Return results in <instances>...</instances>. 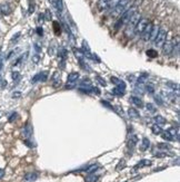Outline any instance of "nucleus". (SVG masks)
<instances>
[{
    "mask_svg": "<svg viewBox=\"0 0 180 182\" xmlns=\"http://www.w3.org/2000/svg\"><path fill=\"white\" fill-rule=\"evenodd\" d=\"M25 179L27 181H36L38 179V174L37 173H27V174L25 175Z\"/></svg>",
    "mask_w": 180,
    "mask_h": 182,
    "instance_id": "nucleus-25",
    "label": "nucleus"
},
{
    "mask_svg": "<svg viewBox=\"0 0 180 182\" xmlns=\"http://www.w3.org/2000/svg\"><path fill=\"white\" fill-rule=\"evenodd\" d=\"M47 77H48V73L47 72L39 73V74H37V75L34 76V78L31 79V82L37 83V82H39V81H42V82H44V81H47Z\"/></svg>",
    "mask_w": 180,
    "mask_h": 182,
    "instance_id": "nucleus-11",
    "label": "nucleus"
},
{
    "mask_svg": "<svg viewBox=\"0 0 180 182\" xmlns=\"http://www.w3.org/2000/svg\"><path fill=\"white\" fill-rule=\"evenodd\" d=\"M0 11L2 15H10L11 14V7L9 4H4V5H0Z\"/></svg>",
    "mask_w": 180,
    "mask_h": 182,
    "instance_id": "nucleus-12",
    "label": "nucleus"
},
{
    "mask_svg": "<svg viewBox=\"0 0 180 182\" xmlns=\"http://www.w3.org/2000/svg\"><path fill=\"white\" fill-rule=\"evenodd\" d=\"M79 78V73H70L68 75V78H67V83H75L77 82Z\"/></svg>",
    "mask_w": 180,
    "mask_h": 182,
    "instance_id": "nucleus-16",
    "label": "nucleus"
},
{
    "mask_svg": "<svg viewBox=\"0 0 180 182\" xmlns=\"http://www.w3.org/2000/svg\"><path fill=\"white\" fill-rule=\"evenodd\" d=\"M110 82H111L112 84H115L117 87L126 89V84H125V82L121 81L120 78H118V77H116V76H111V77H110Z\"/></svg>",
    "mask_w": 180,
    "mask_h": 182,
    "instance_id": "nucleus-9",
    "label": "nucleus"
},
{
    "mask_svg": "<svg viewBox=\"0 0 180 182\" xmlns=\"http://www.w3.org/2000/svg\"><path fill=\"white\" fill-rule=\"evenodd\" d=\"M20 96H21L20 92H15V93L12 94V97H14V98H19Z\"/></svg>",
    "mask_w": 180,
    "mask_h": 182,
    "instance_id": "nucleus-40",
    "label": "nucleus"
},
{
    "mask_svg": "<svg viewBox=\"0 0 180 182\" xmlns=\"http://www.w3.org/2000/svg\"><path fill=\"white\" fill-rule=\"evenodd\" d=\"M125 91H126V89L120 88V87H117V86H116L115 88L112 89V94H115L117 96H123V95H125Z\"/></svg>",
    "mask_w": 180,
    "mask_h": 182,
    "instance_id": "nucleus-20",
    "label": "nucleus"
},
{
    "mask_svg": "<svg viewBox=\"0 0 180 182\" xmlns=\"http://www.w3.org/2000/svg\"><path fill=\"white\" fill-rule=\"evenodd\" d=\"M39 60H40V57H39V55H34V56H32V62H34V64H38V63H39Z\"/></svg>",
    "mask_w": 180,
    "mask_h": 182,
    "instance_id": "nucleus-38",
    "label": "nucleus"
},
{
    "mask_svg": "<svg viewBox=\"0 0 180 182\" xmlns=\"http://www.w3.org/2000/svg\"><path fill=\"white\" fill-rule=\"evenodd\" d=\"M151 164V161L149 160H141L139 163H137L135 165V169H140V168H143V167H148V165Z\"/></svg>",
    "mask_w": 180,
    "mask_h": 182,
    "instance_id": "nucleus-19",
    "label": "nucleus"
},
{
    "mask_svg": "<svg viewBox=\"0 0 180 182\" xmlns=\"http://www.w3.org/2000/svg\"><path fill=\"white\" fill-rule=\"evenodd\" d=\"M149 146H150L149 139L143 138L142 139V143H141V150H142V151H146V150H148V148H149Z\"/></svg>",
    "mask_w": 180,
    "mask_h": 182,
    "instance_id": "nucleus-22",
    "label": "nucleus"
},
{
    "mask_svg": "<svg viewBox=\"0 0 180 182\" xmlns=\"http://www.w3.org/2000/svg\"><path fill=\"white\" fill-rule=\"evenodd\" d=\"M11 76H12V79H14V81H18V79L20 78V73L12 72L11 73Z\"/></svg>",
    "mask_w": 180,
    "mask_h": 182,
    "instance_id": "nucleus-36",
    "label": "nucleus"
},
{
    "mask_svg": "<svg viewBox=\"0 0 180 182\" xmlns=\"http://www.w3.org/2000/svg\"><path fill=\"white\" fill-rule=\"evenodd\" d=\"M136 11H137V7H135V6H133L130 9H127L126 11H123V14L119 16V19H118V21H117V24H116V26H115L116 30H118V29H120L123 26H125V25L129 21L130 17H131Z\"/></svg>",
    "mask_w": 180,
    "mask_h": 182,
    "instance_id": "nucleus-2",
    "label": "nucleus"
},
{
    "mask_svg": "<svg viewBox=\"0 0 180 182\" xmlns=\"http://www.w3.org/2000/svg\"><path fill=\"white\" fill-rule=\"evenodd\" d=\"M56 8L58 9V11L62 10V0H56Z\"/></svg>",
    "mask_w": 180,
    "mask_h": 182,
    "instance_id": "nucleus-35",
    "label": "nucleus"
},
{
    "mask_svg": "<svg viewBox=\"0 0 180 182\" xmlns=\"http://www.w3.org/2000/svg\"><path fill=\"white\" fill-rule=\"evenodd\" d=\"M2 67H4V59H2V57L0 56V72L2 70Z\"/></svg>",
    "mask_w": 180,
    "mask_h": 182,
    "instance_id": "nucleus-41",
    "label": "nucleus"
},
{
    "mask_svg": "<svg viewBox=\"0 0 180 182\" xmlns=\"http://www.w3.org/2000/svg\"><path fill=\"white\" fill-rule=\"evenodd\" d=\"M0 15H1V11H0Z\"/></svg>",
    "mask_w": 180,
    "mask_h": 182,
    "instance_id": "nucleus-45",
    "label": "nucleus"
},
{
    "mask_svg": "<svg viewBox=\"0 0 180 182\" xmlns=\"http://www.w3.org/2000/svg\"><path fill=\"white\" fill-rule=\"evenodd\" d=\"M155 100H156V102L159 104V105H163V102H162V100H161V97H160L159 95H156V96H155Z\"/></svg>",
    "mask_w": 180,
    "mask_h": 182,
    "instance_id": "nucleus-37",
    "label": "nucleus"
},
{
    "mask_svg": "<svg viewBox=\"0 0 180 182\" xmlns=\"http://www.w3.org/2000/svg\"><path fill=\"white\" fill-rule=\"evenodd\" d=\"M130 4H131V0H118L116 6L112 8L111 16L112 17H119L123 11L127 10V8L129 7Z\"/></svg>",
    "mask_w": 180,
    "mask_h": 182,
    "instance_id": "nucleus-3",
    "label": "nucleus"
},
{
    "mask_svg": "<svg viewBox=\"0 0 180 182\" xmlns=\"http://www.w3.org/2000/svg\"><path fill=\"white\" fill-rule=\"evenodd\" d=\"M151 131H152L153 134H161L162 133V129H161V126L158 125V124L152 125V126H151Z\"/></svg>",
    "mask_w": 180,
    "mask_h": 182,
    "instance_id": "nucleus-26",
    "label": "nucleus"
},
{
    "mask_svg": "<svg viewBox=\"0 0 180 182\" xmlns=\"http://www.w3.org/2000/svg\"><path fill=\"white\" fill-rule=\"evenodd\" d=\"M98 168H99L98 164H91V165H89L88 168H86L85 171L87 172V173H92V172H95Z\"/></svg>",
    "mask_w": 180,
    "mask_h": 182,
    "instance_id": "nucleus-27",
    "label": "nucleus"
},
{
    "mask_svg": "<svg viewBox=\"0 0 180 182\" xmlns=\"http://www.w3.org/2000/svg\"><path fill=\"white\" fill-rule=\"evenodd\" d=\"M74 53H75L76 57L78 58V60H80V59H83V57H85V56H83V53H82L80 49H76L75 48V49H74Z\"/></svg>",
    "mask_w": 180,
    "mask_h": 182,
    "instance_id": "nucleus-28",
    "label": "nucleus"
},
{
    "mask_svg": "<svg viewBox=\"0 0 180 182\" xmlns=\"http://www.w3.org/2000/svg\"><path fill=\"white\" fill-rule=\"evenodd\" d=\"M153 120H155V122H156L158 125H162V124H166V118L163 116H161V115H156V116L153 117Z\"/></svg>",
    "mask_w": 180,
    "mask_h": 182,
    "instance_id": "nucleus-21",
    "label": "nucleus"
},
{
    "mask_svg": "<svg viewBox=\"0 0 180 182\" xmlns=\"http://www.w3.org/2000/svg\"><path fill=\"white\" fill-rule=\"evenodd\" d=\"M162 50L165 55H170L173 53V43L172 41H167L162 45Z\"/></svg>",
    "mask_w": 180,
    "mask_h": 182,
    "instance_id": "nucleus-7",
    "label": "nucleus"
},
{
    "mask_svg": "<svg viewBox=\"0 0 180 182\" xmlns=\"http://www.w3.org/2000/svg\"><path fill=\"white\" fill-rule=\"evenodd\" d=\"M160 29V26L159 25H152V28H151V33H150V37H149V40H155V38H156L157 34H158V31Z\"/></svg>",
    "mask_w": 180,
    "mask_h": 182,
    "instance_id": "nucleus-13",
    "label": "nucleus"
},
{
    "mask_svg": "<svg viewBox=\"0 0 180 182\" xmlns=\"http://www.w3.org/2000/svg\"><path fill=\"white\" fill-rule=\"evenodd\" d=\"M145 91L150 94H153L155 93V87H153V85H151V84H148V85H145Z\"/></svg>",
    "mask_w": 180,
    "mask_h": 182,
    "instance_id": "nucleus-30",
    "label": "nucleus"
},
{
    "mask_svg": "<svg viewBox=\"0 0 180 182\" xmlns=\"http://www.w3.org/2000/svg\"><path fill=\"white\" fill-rule=\"evenodd\" d=\"M99 179V175L93 174V173H89V175H87L86 178V182H96Z\"/></svg>",
    "mask_w": 180,
    "mask_h": 182,
    "instance_id": "nucleus-24",
    "label": "nucleus"
},
{
    "mask_svg": "<svg viewBox=\"0 0 180 182\" xmlns=\"http://www.w3.org/2000/svg\"><path fill=\"white\" fill-rule=\"evenodd\" d=\"M128 114H129V116L131 118H139V113H138V111L135 110V108H129L128 110Z\"/></svg>",
    "mask_w": 180,
    "mask_h": 182,
    "instance_id": "nucleus-23",
    "label": "nucleus"
},
{
    "mask_svg": "<svg viewBox=\"0 0 180 182\" xmlns=\"http://www.w3.org/2000/svg\"><path fill=\"white\" fill-rule=\"evenodd\" d=\"M141 18V15L136 11L135 14L130 17L129 21L127 22V26H126V29H125V36L127 38H131L133 36V31H135V27H136L137 22L139 21V19Z\"/></svg>",
    "mask_w": 180,
    "mask_h": 182,
    "instance_id": "nucleus-1",
    "label": "nucleus"
},
{
    "mask_svg": "<svg viewBox=\"0 0 180 182\" xmlns=\"http://www.w3.org/2000/svg\"><path fill=\"white\" fill-rule=\"evenodd\" d=\"M133 92L137 94H139V95H142V94L145 93V86H143L142 84H139V83H138V84L135 86Z\"/></svg>",
    "mask_w": 180,
    "mask_h": 182,
    "instance_id": "nucleus-18",
    "label": "nucleus"
},
{
    "mask_svg": "<svg viewBox=\"0 0 180 182\" xmlns=\"http://www.w3.org/2000/svg\"><path fill=\"white\" fill-rule=\"evenodd\" d=\"M148 78V75L147 74H142V75H140L139 77H138V79H137V82L139 83V84H142V83L146 82V79Z\"/></svg>",
    "mask_w": 180,
    "mask_h": 182,
    "instance_id": "nucleus-31",
    "label": "nucleus"
},
{
    "mask_svg": "<svg viewBox=\"0 0 180 182\" xmlns=\"http://www.w3.org/2000/svg\"><path fill=\"white\" fill-rule=\"evenodd\" d=\"M146 107H147V110L150 111L151 113H155V112L157 111V108H156L155 106H153V104H151V103H148V104H147Z\"/></svg>",
    "mask_w": 180,
    "mask_h": 182,
    "instance_id": "nucleus-34",
    "label": "nucleus"
},
{
    "mask_svg": "<svg viewBox=\"0 0 180 182\" xmlns=\"http://www.w3.org/2000/svg\"><path fill=\"white\" fill-rule=\"evenodd\" d=\"M161 136H162V139L163 140H166V141H173V138L170 135L169 133H168V132H167V131L161 133Z\"/></svg>",
    "mask_w": 180,
    "mask_h": 182,
    "instance_id": "nucleus-29",
    "label": "nucleus"
},
{
    "mask_svg": "<svg viewBox=\"0 0 180 182\" xmlns=\"http://www.w3.org/2000/svg\"><path fill=\"white\" fill-rule=\"evenodd\" d=\"M4 175H5V170L4 169H0V179H2Z\"/></svg>",
    "mask_w": 180,
    "mask_h": 182,
    "instance_id": "nucleus-43",
    "label": "nucleus"
},
{
    "mask_svg": "<svg viewBox=\"0 0 180 182\" xmlns=\"http://www.w3.org/2000/svg\"><path fill=\"white\" fill-rule=\"evenodd\" d=\"M51 82H52V86L54 87H59L60 84H61V79H60V74L58 72H54V75H52V78H51Z\"/></svg>",
    "mask_w": 180,
    "mask_h": 182,
    "instance_id": "nucleus-10",
    "label": "nucleus"
},
{
    "mask_svg": "<svg viewBox=\"0 0 180 182\" xmlns=\"http://www.w3.org/2000/svg\"><path fill=\"white\" fill-rule=\"evenodd\" d=\"M130 101H131V103L135 104L137 107H139V108H141V107H143V102L141 100H140L139 97L137 96H131L130 97Z\"/></svg>",
    "mask_w": 180,
    "mask_h": 182,
    "instance_id": "nucleus-15",
    "label": "nucleus"
},
{
    "mask_svg": "<svg viewBox=\"0 0 180 182\" xmlns=\"http://www.w3.org/2000/svg\"><path fill=\"white\" fill-rule=\"evenodd\" d=\"M152 25L151 22H148V25L146 26L145 28V30L142 31V34H141V37L145 41H148L149 40V37H150V33H151V28H152Z\"/></svg>",
    "mask_w": 180,
    "mask_h": 182,
    "instance_id": "nucleus-8",
    "label": "nucleus"
},
{
    "mask_svg": "<svg viewBox=\"0 0 180 182\" xmlns=\"http://www.w3.org/2000/svg\"><path fill=\"white\" fill-rule=\"evenodd\" d=\"M149 20L147 19V18H140L139 21L137 22L136 27H135V31H133V35H136V36H141L142 34V31L145 30V28L146 26L148 25Z\"/></svg>",
    "mask_w": 180,
    "mask_h": 182,
    "instance_id": "nucleus-6",
    "label": "nucleus"
},
{
    "mask_svg": "<svg viewBox=\"0 0 180 182\" xmlns=\"http://www.w3.org/2000/svg\"><path fill=\"white\" fill-rule=\"evenodd\" d=\"M167 36H168V34H167L166 29L160 28L156 38H155V40H153V44L156 45V47H158V48H161V47H162V45L165 44L167 40Z\"/></svg>",
    "mask_w": 180,
    "mask_h": 182,
    "instance_id": "nucleus-4",
    "label": "nucleus"
},
{
    "mask_svg": "<svg viewBox=\"0 0 180 182\" xmlns=\"http://www.w3.org/2000/svg\"><path fill=\"white\" fill-rule=\"evenodd\" d=\"M158 148L161 149V150H170L171 146L169 144H167V143H159L158 144Z\"/></svg>",
    "mask_w": 180,
    "mask_h": 182,
    "instance_id": "nucleus-33",
    "label": "nucleus"
},
{
    "mask_svg": "<svg viewBox=\"0 0 180 182\" xmlns=\"http://www.w3.org/2000/svg\"><path fill=\"white\" fill-rule=\"evenodd\" d=\"M147 55L149 56V57H151V58H155V57L158 56V54H157L156 50H153V49H149V50H147Z\"/></svg>",
    "mask_w": 180,
    "mask_h": 182,
    "instance_id": "nucleus-32",
    "label": "nucleus"
},
{
    "mask_svg": "<svg viewBox=\"0 0 180 182\" xmlns=\"http://www.w3.org/2000/svg\"><path fill=\"white\" fill-rule=\"evenodd\" d=\"M97 79H98L99 83H100V84H101L102 86H106V82H105V81H103V79H101V78H100V77H99V76H98V77H97Z\"/></svg>",
    "mask_w": 180,
    "mask_h": 182,
    "instance_id": "nucleus-42",
    "label": "nucleus"
},
{
    "mask_svg": "<svg viewBox=\"0 0 180 182\" xmlns=\"http://www.w3.org/2000/svg\"><path fill=\"white\" fill-rule=\"evenodd\" d=\"M18 116V114L17 113H12L11 114V116L9 117V122H14V120H16Z\"/></svg>",
    "mask_w": 180,
    "mask_h": 182,
    "instance_id": "nucleus-39",
    "label": "nucleus"
},
{
    "mask_svg": "<svg viewBox=\"0 0 180 182\" xmlns=\"http://www.w3.org/2000/svg\"><path fill=\"white\" fill-rule=\"evenodd\" d=\"M137 143H138V138H137L136 135H131L129 141H128V146H129L130 149H133L136 146Z\"/></svg>",
    "mask_w": 180,
    "mask_h": 182,
    "instance_id": "nucleus-17",
    "label": "nucleus"
},
{
    "mask_svg": "<svg viewBox=\"0 0 180 182\" xmlns=\"http://www.w3.org/2000/svg\"><path fill=\"white\" fill-rule=\"evenodd\" d=\"M37 30H38V34H39V35H42V29H40V28H38Z\"/></svg>",
    "mask_w": 180,
    "mask_h": 182,
    "instance_id": "nucleus-44",
    "label": "nucleus"
},
{
    "mask_svg": "<svg viewBox=\"0 0 180 182\" xmlns=\"http://www.w3.org/2000/svg\"><path fill=\"white\" fill-rule=\"evenodd\" d=\"M117 2H118V0H99L97 2V8L100 11L107 10V9H112Z\"/></svg>",
    "mask_w": 180,
    "mask_h": 182,
    "instance_id": "nucleus-5",
    "label": "nucleus"
},
{
    "mask_svg": "<svg viewBox=\"0 0 180 182\" xmlns=\"http://www.w3.org/2000/svg\"><path fill=\"white\" fill-rule=\"evenodd\" d=\"M22 134H24L25 138H30L31 134H32V127H31L30 124H27L26 126L24 127V130H22Z\"/></svg>",
    "mask_w": 180,
    "mask_h": 182,
    "instance_id": "nucleus-14",
    "label": "nucleus"
}]
</instances>
